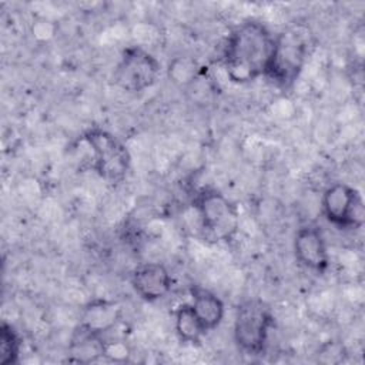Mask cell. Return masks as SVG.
<instances>
[{
	"mask_svg": "<svg viewBox=\"0 0 365 365\" xmlns=\"http://www.w3.org/2000/svg\"><path fill=\"white\" fill-rule=\"evenodd\" d=\"M174 329L178 339L184 344H200L207 334L191 304H181L174 312Z\"/></svg>",
	"mask_w": 365,
	"mask_h": 365,
	"instance_id": "4fadbf2b",
	"label": "cell"
},
{
	"mask_svg": "<svg viewBox=\"0 0 365 365\" xmlns=\"http://www.w3.org/2000/svg\"><path fill=\"white\" fill-rule=\"evenodd\" d=\"M81 138L91 150L93 171L110 184L124 181L131 165L127 147L114 134L100 127L88 128Z\"/></svg>",
	"mask_w": 365,
	"mask_h": 365,
	"instance_id": "277c9868",
	"label": "cell"
},
{
	"mask_svg": "<svg viewBox=\"0 0 365 365\" xmlns=\"http://www.w3.org/2000/svg\"><path fill=\"white\" fill-rule=\"evenodd\" d=\"M321 207L327 221L339 230H358L364 225L362 195L346 182L329 185L321 197Z\"/></svg>",
	"mask_w": 365,
	"mask_h": 365,
	"instance_id": "8992f818",
	"label": "cell"
},
{
	"mask_svg": "<svg viewBox=\"0 0 365 365\" xmlns=\"http://www.w3.org/2000/svg\"><path fill=\"white\" fill-rule=\"evenodd\" d=\"M294 254L297 261L309 271L325 272L329 265V254L322 230L317 224L299 227L294 235Z\"/></svg>",
	"mask_w": 365,
	"mask_h": 365,
	"instance_id": "ba28073f",
	"label": "cell"
},
{
	"mask_svg": "<svg viewBox=\"0 0 365 365\" xmlns=\"http://www.w3.org/2000/svg\"><path fill=\"white\" fill-rule=\"evenodd\" d=\"M106 345L107 342L101 335L93 334L77 325L68 346V361L93 362L100 356H106Z\"/></svg>",
	"mask_w": 365,
	"mask_h": 365,
	"instance_id": "7c38bea8",
	"label": "cell"
},
{
	"mask_svg": "<svg viewBox=\"0 0 365 365\" xmlns=\"http://www.w3.org/2000/svg\"><path fill=\"white\" fill-rule=\"evenodd\" d=\"M120 318L121 307L115 301L93 299L83 307L77 325L103 336L117 325Z\"/></svg>",
	"mask_w": 365,
	"mask_h": 365,
	"instance_id": "30bf717a",
	"label": "cell"
},
{
	"mask_svg": "<svg viewBox=\"0 0 365 365\" xmlns=\"http://www.w3.org/2000/svg\"><path fill=\"white\" fill-rule=\"evenodd\" d=\"M275 36L269 29L257 21L245 20L228 34L222 64L231 83L245 84L265 74Z\"/></svg>",
	"mask_w": 365,
	"mask_h": 365,
	"instance_id": "6da1fadb",
	"label": "cell"
},
{
	"mask_svg": "<svg viewBox=\"0 0 365 365\" xmlns=\"http://www.w3.org/2000/svg\"><path fill=\"white\" fill-rule=\"evenodd\" d=\"M21 341L17 331L7 322L0 328V365H14L19 361Z\"/></svg>",
	"mask_w": 365,
	"mask_h": 365,
	"instance_id": "5bb4252c",
	"label": "cell"
},
{
	"mask_svg": "<svg viewBox=\"0 0 365 365\" xmlns=\"http://www.w3.org/2000/svg\"><path fill=\"white\" fill-rule=\"evenodd\" d=\"M160 73L161 64L151 53L131 46L123 51L114 71V80L123 90L138 93L154 86Z\"/></svg>",
	"mask_w": 365,
	"mask_h": 365,
	"instance_id": "52a82bcc",
	"label": "cell"
},
{
	"mask_svg": "<svg viewBox=\"0 0 365 365\" xmlns=\"http://www.w3.org/2000/svg\"><path fill=\"white\" fill-rule=\"evenodd\" d=\"M274 327L271 308L261 299H248L238 305L234 318V341L247 355L264 352L269 331Z\"/></svg>",
	"mask_w": 365,
	"mask_h": 365,
	"instance_id": "5b68a950",
	"label": "cell"
},
{
	"mask_svg": "<svg viewBox=\"0 0 365 365\" xmlns=\"http://www.w3.org/2000/svg\"><path fill=\"white\" fill-rule=\"evenodd\" d=\"M191 305L207 332L215 329L224 319L225 308L220 297L200 285H191Z\"/></svg>",
	"mask_w": 365,
	"mask_h": 365,
	"instance_id": "8fae6325",
	"label": "cell"
},
{
	"mask_svg": "<svg viewBox=\"0 0 365 365\" xmlns=\"http://www.w3.org/2000/svg\"><path fill=\"white\" fill-rule=\"evenodd\" d=\"M195 208L205 240L227 242L240 228V214L232 201L215 188L204 187L194 195Z\"/></svg>",
	"mask_w": 365,
	"mask_h": 365,
	"instance_id": "3957f363",
	"label": "cell"
},
{
	"mask_svg": "<svg viewBox=\"0 0 365 365\" xmlns=\"http://www.w3.org/2000/svg\"><path fill=\"white\" fill-rule=\"evenodd\" d=\"M134 292L147 302H155L168 295L173 279L168 269L160 262H144L138 265L130 278Z\"/></svg>",
	"mask_w": 365,
	"mask_h": 365,
	"instance_id": "9c48e42d",
	"label": "cell"
},
{
	"mask_svg": "<svg viewBox=\"0 0 365 365\" xmlns=\"http://www.w3.org/2000/svg\"><path fill=\"white\" fill-rule=\"evenodd\" d=\"M309 33L304 24H294L274 38V48L264 77L279 87H291L302 71L309 50Z\"/></svg>",
	"mask_w": 365,
	"mask_h": 365,
	"instance_id": "7a4b0ae2",
	"label": "cell"
}]
</instances>
